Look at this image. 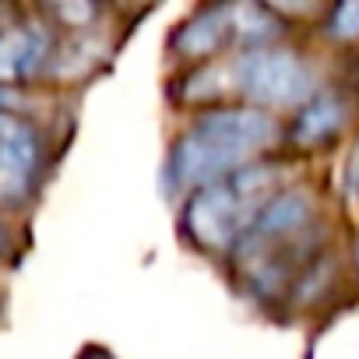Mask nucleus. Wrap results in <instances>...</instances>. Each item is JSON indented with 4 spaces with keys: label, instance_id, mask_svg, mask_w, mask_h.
Wrapping results in <instances>:
<instances>
[{
    "label": "nucleus",
    "instance_id": "1",
    "mask_svg": "<svg viewBox=\"0 0 359 359\" xmlns=\"http://www.w3.org/2000/svg\"><path fill=\"white\" fill-rule=\"evenodd\" d=\"M278 144V120L257 106H222L194 116L162 165L169 191H205L254 165Z\"/></svg>",
    "mask_w": 359,
    "mask_h": 359
},
{
    "label": "nucleus",
    "instance_id": "2",
    "mask_svg": "<svg viewBox=\"0 0 359 359\" xmlns=\"http://www.w3.org/2000/svg\"><path fill=\"white\" fill-rule=\"evenodd\" d=\"M275 194L278 169L261 158L205 191H194L184 205V233L205 254H226L247 240Z\"/></svg>",
    "mask_w": 359,
    "mask_h": 359
},
{
    "label": "nucleus",
    "instance_id": "3",
    "mask_svg": "<svg viewBox=\"0 0 359 359\" xmlns=\"http://www.w3.org/2000/svg\"><path fill=\"white\" fill-rule=\"evenodd\" d=\"M233 85L250 106L271 113V109H282V106L306 102L310 71L292 46L275 43V46L243 50L233 60Z\"/></svg>",
    "mask_w": 359,
    "mask_h": 359
},
{
    "label": "nucleus",
    "instance_id": "4",
    "mask_svg": "<svg viewBox=\"0 0 359 359\" xmlns=\"http://www.w3.org/2000/svg\"><path fill=\"white\" fill-rule=\"evenodd\" d=\"M43 165V144L32 123L0 113V205H22Z\"/></svg>",
    "mask_w": 359,
    "mask_h": 359
},
{
    "label": "nucleus",
    "instance_id": "5",
    "mask_svg": "<svg viewBox=\"0 0 359 359\" xmlns=\"http://www.w3.org/2000/svg\"><path fill=\"white\" fill-rule=\"evenodd\" d=\"M313 198L303 191V187H289V191H278L271 198V205L261 212V219L254 222V229L247 233V240L254 243H271V247H285V243H296L310 226H313Z\"/></svg>",
    "mask_w": 359,
    "mask_h": 359
},
{
    "label": "nucleus",
    "instance_id": "6",
    "mask_svg": "<svg viewBox=\"0 0 359 359\" xmlns=\"http://www.w3.org/2000/svg\"><path fill=\"white\" fill-rule=\"evenodd\" d=\"M233 36V8L215 4L194 11L172 36V53L184 60H208L222 50V43Z\"/></svg>",
    "mask_w": 359,
    "mask_h": 359
},
{
    "label": "nucleus",
    "instance_id": "7",
    "mask_svg": "<svg viewBox=\"0 0 359 359\" xmlns=\"http://www.w3.org/2000/svg\"><path fill=\"white\" fill-rule=\"evenodd\" d=\"M50 60V32L43 25L0 29V81H25Z\"/></svg>",
    "mask_w": 359,
    "mask_h": 359
},
{
    "label": "nucleus",
    "instance_id": "8",
    "mask_svg": "<svg viewBox=\"0 0 359 359\" xmlns=\"http://www.w3.org/2000/svg\"><path fill=\"white\" fill-rule=\"evenodd\" d=\"M345 120H348V106L341 102V95L320 92V95H313V99H306L299 106L289 137L299 148H320L345 127Z\"/></svg>",
    "mask_w": 359,
    "mask_h": 359
},
{
    "label": "nucleus",
    "instance_id": "9",
    "mask_svg": "<svg viewBox=\"0 0 359 359\" xmlns=\"http://www.w3.org/2000/svg\"><path fill=\"white\" fill-rule=\"evenodd\" d=\"M282 32V22H275V15L261 4H233V36L250 43V50L257 46H275Z\"/></svg>",
    "mask_w": 359,
    "mask_h": 359
},
{
    "label": "nucleus",
    "instance_id": "10",
    "mask_svg": "<svg viewBox=\"0 0 359 359\" xmlns=\"http://www.w3.org/2000/svg\"><path fill=\"white\" fill-rule=\"evenodd\" d=\"M324 36L334 43H355L359 39V0H345L327 11L324 22Z\"/></svg>",
    "mask_w": 359,
    "mask_h": 359
},
{
    "label": "nucleus",
    "instance_id": "11",
    "mask_svg": "<svg viewBox=\"0 0 359 359\" xmlns=\"http://www.w3.org/2000/svg\"><path fill=\"white\" fill-rule=\"evenodd\" d=\"M57 15H60V18H67L74 29H81L88 18H95V8H88V4H81V8H78V4H74V8H57Z\"/></svg>",
    "mask_w": 359,
    "mask_h": 359
},
{
    "label": "nucleus",
    "instance_id": "12",
    "mask_svg": "<svg viewBox=\"0 0 359 359\" xmlns=\"http://www.w3.org/2000/svg\"><path fill=\"white\" fill-rule=\"evenodd\" d=\"M8 250V233H4V226H0V254Z\"/></svg>",
    "mask_w": 359,
    "mask_h": 359
},
{
    "label": "nucleus",
    "instance_id": "13",
    "mask_svg": "<svg viewBox=\"0 0 359 359\" xmlns=\"http://www.w3.org/2000/svg\"><path fill=\"white\" fill-rule=\"evenodd\" d=\"M355 261H359V243H355Z\"/></svg>",
    "mask_w": 359,
    "mask_h": 359
}]
</instances>
